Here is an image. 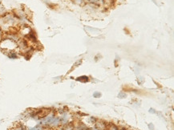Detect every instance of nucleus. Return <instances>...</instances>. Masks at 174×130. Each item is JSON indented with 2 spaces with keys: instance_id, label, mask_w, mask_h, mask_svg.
<instances>
[{
  "instance_id": "obj_1",
  "label": "nucleus",
  "mask_w": 174,
  "mask_h": 130,
  "mask_svg": "<svg viewBox=\"0 0 174 130\" xmlns=\"http://www.w3.org/2000/svg\"><path fill=\"white\" fill-rule=\"evenodd\" d=\"M95 126H96L97 129H99V130H104V129H106L107 125L104 123V122L99 121V122H97L96 125H95Z\"/></svg>"
},
{
  "instance_id": "obj_5",
  "label": "nucleus",
  "mask_w": 174,
  "mask_h": 130,
  "mask_svg": "<svg viewBox=\"0 0 174 130\" xmlns=\"http://www.w3.org/2000/svg\"><path fill=\"white\" fill-rule=\"evenodd\" d=\"M30 130H42V127H40L39 125H37V126H35V127H34L33 129H31Z\"/></svg>"
},
{
  "instance_id": "obj_4",
  "label": "nucleus",
  "mask_w": 174,
  "mask_h": 130,
  "mask_svg": "<svg viewBox=\"0 0 174 130\" xmlns=\"http://www.w3.org/2000/svg\"><path fill=\"white\" fill-rule=\"evenodd\" d=\"M73 129H74L73 126H72V125H68L66 128H65L64 130H73Z\"/></svg>"
},
{
  "instance_id": "obj_2",
  "label": "nucleus",
  "mask_w": 174,
  "mask_h": 130,
  "mask_svg": "<svg viewBox=\"0 0 174 130\" xmlns=\"http://www.w3.org/2000/svg\"><path fill=\"white\" fill-rule=\"evenodd\" d=\"M106 129L107 130H119V129H118V128L116 127L115 125H113V124H109V125H107Z\"/></svg>"
},
{
  "instance_id": "obj_3",
  "label": "nucleus",
  "mask_w": 174,
  "mask_h": 130,
  "mask_svg": "<svg viewBox=\"0 0 174 130\" xmlns=\"http://www.w3.org/2000/svg\"><path fill=\"white\" fill-rule=\"evenodd\" d=\"M7 55H8V57L11 59H16L17 57H18L16 52H15V51H9V53Z\"/></svg>"
},
{
  "instance_id": "obj_6",
  "label": "nucleus",
  "mask_w": 174,
  "mask_h": 130,
  "mask_svg": "<svg viewBox=\"0 0 174 130\" xmlns=\"http://www.w3.org/2000/svg\"><path fill=\"white\" fill-rule=\"evenodd\" d=\"M2 33H3V31H2V28L0 27V35H2Z\"/></svg>"
},
{
  "instance_id": "obj_7",
  "label": "nucleus",
  "mask_w": 174,
  "mask_h": 130,
  "mask_svg": "<svg viewBox=\"0 0 174 130\" xmlns=\"http://www.w3.org/2000/svg\"><path fill=\"white\" fill-rule=\"evenodd\" d=\"M95 130H99V129H95Z\"/></svg>"
}]
</instances>
